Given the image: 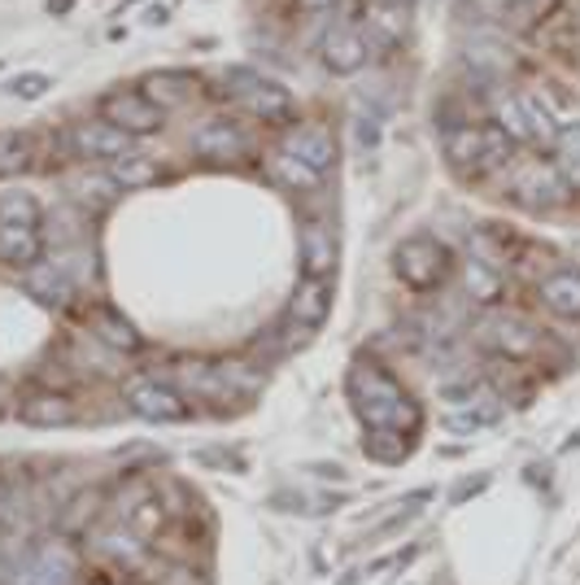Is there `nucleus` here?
Segmentation results:
<instances>
[{"label":"nucleus","mask_w":580,"mask_h":585,"mask_svg":"<svg viewBox=\"0 0 580 585\" xmlns=\"http://www.w3.org/2000/svg\"><path fill=\"white\" fill-rule=\"evenodd\" d=\"M193 153L201 162H214V167H232L250 153V131L232 118H210L193 131Z\"/></svg>","instance_id":"10"},{"label":"nucleus","mask_w":580,"mask_h":585,"mask_svg":"<svg viewBox=\"0 0 580 585\" xmlns=\"http://www.w3.org/2000/svg\"><path fill=\"white\" fill-rule=\"evenodd\" d=\"M44 259V237L39 228L26 223H0V263L9 267H31Z\"/></svg>","instance_id":"23"},{"label":"nucleus","mask_w":580,"mask_h":585,"mask_svg":"<svg viewBox=\"0 0 580 585\" xmlns=\"http://www.w3.org/2000/svg\"><path fill=\"white\" fill-rule=\"evenodd\" d=\"M74 551L66 542H39L31 551V560L18 564L13 573V585H74Z\"/></svg>","instance_id":"11"},{"label":"nucleus","mask_w":580,"mask_h":585,"mask_svg":"<svg viewBox=\"0 0 580 585\" xmlns=\"http://www.w3.org/2000/svg\"><path fill=\"white\" fill-rule=\"evenodd\" d=\"M498 420H502V402H498L494 393H480L467 411H459V415L445 420V433H463V437H467V433H485V428H494Z\"/></svg>","instance_id":"27"},{"label":"nucleus","mask_w":580,"mask_h":585,"mask_svg":"<svg viewBox=\"0 0 580 585\" xmlns=\"http://www.w3.org/2000/svg\"><path fill=\"white\" fill-rule=\"evenodd\" d=\"M48 9H53V13H66V9H70V0H53Z\"/></svg>","instance_id":"41"},{"label":"nucleus","mask_w":580,"mask_h":585,"mask_svg":"<svg viewBox=\"0 0 580 585\" xmlns=\"http://www.w3.org/2000/svg\"><path fill=\"white\" fill-rule=\"evenodd\" d=\"M410 446H415V437L397 433V428H371V437H367V455L375 463H397V459L410 455Z\"/></svg>","instance_id":"28"},{"label":"nucleus","mask_w":580,"mask_h":585,"mask_svg":"<svg viewBox=\"0 0 580 585\" xmlns=\"http://www.w3.org/2000/svg\"><path fill=\"white\" fill-rule=\"evenodd\" d=\"M131 145H136V136H127L109 118H92V123H79L70 131V149L88 162H118L123 153H131Z\"/></svg>","instance_id":"13"},{"label":"nucleus","mask_w":580,"mask_h":585,"mask_svg":"<svg viewBox=\"0 0 580 585\" xmlns=\"http://www.w3.org/2000/svg\"><path fill=\"white\" fill-rule=\"evenodd\" d=\"M144 542H149V538H144L131 520H118V516H114L109 525H101V529L88 534V547H92L101 560H109V564H127V569L144 560Z\"/></svg>","instance_id":"15"},{"label":"nucleus","mask_w":580,"mask_h":585,"mask_svg":"<svg viewBox=\"0 0 580 585\" xmlns=\"http://www.w3.org/2000/svg\"><path fill=\"white\" fill-rule=\"evenodd\" d=\"M555 162H559V171L568 175V184L580 193V118L559 131V140H555Z\"/></svg>","instance_id":"30"},{"label":"nucleus","mask_w":580,"mask_h":585,"mask_svg":"<svg viewBox=\"0 0 580 585\" xmlns=\"http://www.w3.org/2000/svg\"><path fill=\"white\" fill-rule=\"evenodd\" d=\"M0 223L39 228V202H35L26 188H4V193H0Z\"/></svg>","instance_id":"29"},{"label":"nucleus","mask_w":580,"mask_h":585,"mask_svg":"<svg viewBox=\"0 0 580 585\" xmlns=\"http://www.w3.org/2000/svg\"><path fill=\"white\" fill-rule=\"evenodd\" d=\"M26 292L35 297V301H44V306H70V297H74V276L61 267V259L57 263H31L26 267Z\"/></svg>","instance_id":"20"},{"label":"nucleus","mask_w":580,"mask_h":585,"mask_svg":"<svg viewBox=\"0 0 580 585\" xmlns=\"http://www.w3.org/2000/svg\"><path fill=\"white\" fill-rule=\"evenodd\" d=\"M459 285L467 292V301H476V306H498L502 297H507V276L498 272V267H489L485 259H476V254H467L463 259V267H459Z\"/></svg>","instance_id":"19"},{"label":"nucleus","mask_w":580,"mask_h":585,"mask_svg":"<svg viewBox=\"0 0 580 585\" xmlns=\"http://www.w3.org/2000/svg\"><path fill=\"white\" fill-rule=\"evenodd\" d=\"M480 490H489V477H467V481L450 494V503H467V498H472V494H480Z\"/></svg>","instance_id":"37"},{"label":"nucleus","mask_w":580,"mask_h":585,"mask_svg":"<svg viewBox=\"0 0 580 585\" xmlns=\"http://www.w3.org/2000/svg\"><path fill=\"white\" fill-rule=\"evenodd\" d=\"M280 149L297 153L301 162H310V167L323 171V175L336 167V140H332V131H327L323 123H297L289 136H285Z\"/></svg>","instance_id":"17"},{"label":"nucleus","mask_w":580,"mask_h":585,"mask_svg":"<svg viewBox=\"0 0 580 585\" xmlns=\"http://www.w3.org/2000/svg\"><path fill=\"white\" fill-rule=\"evenodd\" d=\"M123 188H149L153 180H158V162H149V158H140V153H123L118 162H114V171H109Z\"/></svg>","instance_id":"31"},{"label":"nucleus","mask_w":580,"mask_h":585,"mask_svg":"<svg viewBox=\"0 0 580 585\" xmlns=\"http://www.w3.org/2000/svg\"><path fill=\"white\" fill-rule=\"evenodd\" d=\"M463 61H467V70H476V74H507L511 70V48L498 39V35H472L467 44H463Z\"/></svg>","instance_id":"25"},{"label":"nucleus","mask_w":580,"mask_h":585,"mask_svg":"<svg viewBox=\"0 0 580 585\" xmlns=\"http://www.w3.org/2000/svg\"><path fill=\"white\" fill-rule=\"evenodd\" d=\"M568 450H580V433L577 437H568Z\"/></svg>","instance_id":"42"},{"label":"nucleus","mask_w":580,"mask_h":585,"mask_svg":"<svg viewBox=\"0 0 580 585\" xmlns=\"http://www.w3.org/2000/svg\"><path fill=\"white\" fill-rule=\"evenodd\" d=\"M267 175H271L280 188H289V193H314V188L323 184V171H314L310 162H301L289 149H280V153L267 158Z\"/></svg>","instance_id":"24"},{"label":"nucleus","mask_w":580,"mask_h":585,"mask_svg":"<svg viewBox=\"0 0 580 585\" xmlns=\"http://www.w3.org/2000/svg\"><path fill=\"white\" fill-rule=\"evenodd\" d=\"M13 92H18L22 101H35V96L48 92V74H22V79L13 83Z\"/></svg>","instance_id":"36"},{"label":"nucleus","mask_w":580,"mask_h":585,"mask_svg":"<svg viewBox=\"0 0 580 585\" xmlns=\"http://www.w3.org/2000/svg\"><path fill=\"white\" fill-rule=\"evenodd\" d=\"M345 389H349V402H353V415L367 424V428H397V433H410L419 428V402L406 393V385L375 358H353L349 376H345Z\"/></svg>","instance_id":"1"},{"label":"nucleus","mask_w":580,"mask_h":585,"mask_svg":"<svg viewBox=\"0 0 580 585\" xmlns=\"http://www.w3.org/2000/svg\"><path fill=\"white\" fill-rule=\"evenodd\" d=\"M507 197L515 202V206H524V210H537V215H546V210H564V206H572V197H577V188L568 184V175L559 171V162L555 158H542V153H529V158H511V167H507Z\"/></svg>","instance_id":"3"},{"label":"nucleus","mask_w":580,"mask_h":585,"mask_svg":"<svg viewBox=\"0 0 580 585\" xmlns=\"http://www.w3.org/2000/svg\"><path fill=\"white\" fill-rule=\"evenodd\" d=\"M327 314H332V280H323V276H301L289 310H285V323H289L297 336H310L314 328H323Z\"/></svg>","instance_id":"14"},{"label":"nucleus","mask_w":580,"mask_h":585,"mask_svg":"<svg viewBox=\"0 0 580 585\" xmlns=\"http://www.w3.org/2000/svg\"><path fill=\"white\" fill-rule=\"evenodd\" d=\"M463 9L480 22H507L511 18V0H463Z\"/></svg>","instance_id":"34"},{"label":"nucleus","mask_w":580,"mask_h":585,"mask_svg":"<svg viewBox=\"0 0 580 585\" xmlns=\"http://www.w3.org/2000/svg\"><path fill=\"white\" fill-rule=\"evenodd\" d=\"M219 88H223V96L232 105H241L245 114H254L263 123H289L292 110H297V101H292V92L285 83H276V79H267V74H258L250 66L223 70V83Z\"/></svg>","instance_id":"5"},{"label":"nucleus","mask_w":580,"mask_h":585,"mask_svg":"<svg viewBox=\"0 0 580 585\" xmlns=\"http://www.w3.org/2000/svg\"><path fill=\"white\" fill-rule=\"evenodd\" d=\"M450 250L437 237H406L393 250V272L410 292H437L450 280Z\"/></svg>","instance_id":"6"},{"label":"nucleus","mask_w":580,"mask_h":585,"mask_svg":"<svg viewBox=\"0 0 580 585\" xmlns=\"http://www.w3.org/2000/svg\"><path fill=\"white\" fill-rule=\"evenodd\" d=\"M101 118H109L114 127H123L127 136H153L166 127V110L153 105L144 92H114L105 105H101Z\"/></svg>","instance_id":"12"},{"label":"nucleus","mask_w":580,"mask_h":585,"mask_svg":"<svg viewBox=\"0 0 580 585\" xmlns=\"http://www.w3.org/2000/svg\"><path fill=\"white\" fill-rule=\"evenodd\" d=\"M537 301L555 319H580V267H550L537 280Z\"/></svg>","instance_id":"16"},{"label":"nucleus","mask_w":580,"mask_h":585,"mask_svg":"<svg viewBox=\"0 0 580 585\" xmlns=\"http://www.w3.org/2000/svg\"><path fill=\"white\" fill-rule=\"evenodd\" d=\"M318 61L332 70V74H358L367 61H371V39L362 26L353 22H336L323 31L318 39Z\"/></svg>","instance_id":"9"},{"label":"nucleus","mask_w":580,"mask_h":585,"mask_svg":"<svg viewBox=\"0 0 580 585\" xmlns=\"http://www.w3.org/2000/svg\"><path fill=\"white\" fill-rule=\"evenodd\" d=\"M31 162V140L26 136H0V175H13Z\"/></svg>","instance_id":"33"},{"label":"nucleus","mask_w":580,"mask_h":585,"mask_svg":"<svg viewBox=\"0 0 580 585\" xmlns=\"http://www.w3.org/2000/svg\"><path fill=\"white\" fill-rule=\"evenodd\" d=\"M358 145H362V149H371V145H380V127H371L367 118H358Z\"/></svg>","instance_id":"38"},{"label":"nucleus","mask_w":580,"mask_h":585,"mask_svg":"<svg viewBox=\"0 0 580 585\" xmlns=\"http://www.w3.org/2000/svg\"><path fill=\"white\" fill-rule=\"evenodd\" d=\"M18 415H22V424H35V428H61L74 420V402L61 393H31L18 406Z\"/></svg>","instance_id":"26"},{"label":"nucleus","mask_w":580,"mask_h":585,"mask_svg":"<svg viewBox=\"0 0 580 585\" xmlns=\"http://www.w3.org/2000/svg\"><path fill=\"white\" fill-rule=\"evenodd\" d=\"M140 92L153 101V105H188L197 92H201V79L197 74H184V70H158V74H144Z\"/></svg>","instance_id":"21"},{"label":"nucleus","mask_w":580,"mask_h":585,"mask_svg":"<svg viewBox=\"0 0 580 585\" xmlns=\"http://www.w3.org/2000/svg\"><path fill=\"white\" fill-rule=\"evenodd\" d=\"M476 336H480V345L485 349H494V354H502V358H533L537 349H542V328L537 323H529L524 314H489V319H480L476 323Z\"/></svg>","instance_id":"8"},{"label":"nucleus","mask_w":580,"mask_h":585,"mask_svg":"<svg viewBox=\"0 0 580 585\" xmlns=\"http://www.w3.org/2000/svg\"><path fill=\"white\" fill-rule=\"evenodd\" d=\"M340 263V245H336V232L327 223H305L301 228V276H323L332 280Z\"/></svg>","instance_id":"18"},{"label":"nucleus","mask_w":580,"mask_h":585,"mask_svg":"<svg viewBox=\"0 0 580 585\" xmlns=\"http://www.w3.org/2000/svg\"><path fill=\"white\" fill-rule=\"evenodd\" d=\"M314 472L318 477H345V468H336V463H314Z\"/></svg>","instance_id":"40"},{"label":"nucleus","mask_w":580,"mask_h":585,"mask_svg":"<svg viewBox=\"0 0 580 585\" xmlns=\"http://www.w3.org/2000/svg\"><path fill=\"white\" fill-rule=\"evenodd\" d=\"M555 4H559V0H511V18H507V22H529V26H533V22L546 18Z\"/></svg>","instance_id":"35"},{"label":"nucleus","mask_w":580,"mask_h":585,"mask_svg":"<svg viewBox=\"0 0 580 585\" xmlns=\"http://www.w3.org/2000/svg\"><path fill=\"white\" fill-rule=\"evenodd\" d=\"M340 0H297V9L301 13H327V9H336Z\"/></svg>","instance_id":"39"},{"label":"nucleus","mask_w":580,"mask_h":585,"mask_svg":"<svg viewBox=\"0 0 580 585\" xmlns=\"http://www.w3.org/2000/svg\"><path fill=\"white\" fill-rule=\"evenodd\" d=\"M92 336L105 341V345L118 349V354H136V349L144 345L140 328H136L127 314H118L114 306H96V310H92Z\"/></svg>","instance_id":"22"},{"label":"nucleus","mask_w":580,"mask_h":585,"mask_svg":"<svg viewBox=\"0 0 580 585\" xmlns=\"http://www.w3.org/2000/svg\"><path fill=\"white\" fill-rule=\"evenodd\" d=\"M441 153H445V162L459 175H467V180L480 175L485 180V175H498V171L511 167L515 140L498 123H472V118H463V123H450L441 131Z\"/></svg>","instance_id":"2"},{"label":"nucleus","mask_w":580,"mask_h":585,"mask_svg":"<svg viewBox=\"0 0 580 585\" xmlns=\"http://www.w3.org/2000/svg\"><path fill=\"white\" fill-rule=\"evenodd\" d=\"M123 402L131 406V415L153 420V424H179V420H188L184 389L171 385V380H158V376H131L123 385Z\"/></svg>","instance_id":"7"},{"label":"nucleus","mask_w":580,"mask_h":585,"mask_svg":"<svg viewBox=\"0 0 580 585\" xmlns=\"http://www.w3.org/2000/svg\"><path fill=\"white\" fill-rule=\"evenodd\" d=\"M74 193H79V202H83L88 210H101V206H109V202L123 193V184H118L114 175H88V180L74 184Z\"/></svg>","instance_id":"32"},{"label":"nucleus","mask_w":580,"mask_h":585,"mask_svg":"<svg viewBox=\"0 0 580 585\" xmlns=\"http://www.w3.org/2000/svg\"><path fill=\"white\" fill-rule=\"evenodd\" d=\"M494 123L524 149H555L564 123L533 96V92H498L494 101Z\"/></svg>","instance_id":"4"}]
</instances>
